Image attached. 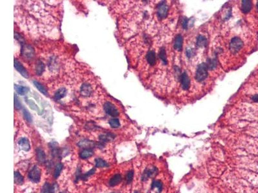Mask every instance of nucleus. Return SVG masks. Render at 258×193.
<instances>
[{"instance_id":"ea45409f","label":"nucleus","mask_w":258,"mask_h":193,"mask_svg":"<svg viewBox=\"0 0 258 193\" xmlns=\"http://www.w3.org/2000/svg\"><path fill=\"white\" fill-rule=\"evenodd\" d=\"M252 99L255 102H258V95H255L254 96H252Z\"/></svg>"},{"instance_id":"2eb2a0df","label":"nucleus","mask_w":258,"mask_h":193,"mask_svg":"<svg viewBox=\"0 0 258 193\" xmlns=\"http://www.w3.org/2000/svg\"><path fill=\"white\" fill-rule=\"evenodd\" d=\"M146 59L149 64L151 66H154L156 62V53L154 51H149L146 55Z\"/></svg>"},{"instance_id":"72a5a7b5","label":"nucleus","mask_w":258,"mask_h":193,"mask_svg":"<svg viewBox=\"0 0 258 193\" xmlns=\"http://www.w3.org/2000/svg\"><path fill=\"white\" fill-rule=\"evenodd\" d=\"M134 178V172L132 171H130L128 172V173L126 175V181L127 184H130Z\"/></svg>"},{"instance_id":"f704fd0d","label":"nucleus","mask_w":258,"mask_h":193,"mask_svg":"<svg viewBox=\"0 0 258 193\" xmlns=\"http://www.w3.org/2000/svg\"><path fill=\"white\" fill-rule=\"evenodd\" d=\"M27 103H28V104H29L31 109H34V110H36V111H38V113H40V109L38 106H36V104H35V102L34 101H33L32 100H29L27 101Z\"/></svg>"},{"instance_id":"9b49d317","label":"nucleus","mask_w":258,"mask_h":193,"mask_svg":"<svg viewBox=\"0 0 258 193\" xmlns=\"http://www.w3.org/2000/svg\"><path fill=\"white\" fill-rule=\"evenodd\" d=\"M36 158L40 164H45L46 162V156L44 151L41 148H38L36 151Z\"/></svg>"},{"instance_id":"79ce46f5","label":"nucleus","mask_w":258,"mask_h":193,"mask_svg":"<svg viewBox=\"0 0 258 193\" xmlns=\"http://www.w3.org/2000/svg\"><path fill=\"white\" fill-rule=\"evenodd\" d=\"M134 193H139V192H137V191H136Z\"/></svg>"},{"instance_id":"4be33fe9","label":"nucleus","mask_w":258,"mask_h":193,"mask_svg":"<svg viewBox=\"0 0 258 193\" xmlns=\"http://www.w3.org/2000/svg\"><path fill=\"white\" fill-rule=\"evenodd\" d=\"M95 164H96V168H107V167H108V164H107V161L100 158H96L95 160Z\"/></svg>"},{"instance_id":"6ab92c4d","label":"nucleus","mask_w":258,"mask_h":193,"mask_svg":"<svg viewBox=\"0 0 258 193\" xmlns=\"http://www.w3.org/2000/svg\"><path fill=\"white\" fill-rule=\"evenodd\" d=\"M94 154L93 150L92 149H88L86 148L84 150H83L80 154V156L81 158L82 159H87L88 158H90Z\"/></svg>"},{"instance_id":"c756f323","label":"nucleus","mask_w":258,"mask_h":193,"mask_svg":"<svg viewBox=\"0 0 258 193\" xmlns=\"http://www.w3.org/2000/svg\"><path fill=\"white\" fill-rule=\"evenodd\" d=\"M78 145L80 146V147H83V148H88V149H91V148L92 146L94 145V142H89L87 140H83V141H81L80 143L78 144Z\"/></svg>"},{"instance_id":"9d476101","label":"nucleus","mask_w":258,"mask_h":193,"mask_svg":"<svg viewBox=\"0 0 258 193\" xmlns=\"http://www.w3.org/2000/svg\"><path fill=\"white\" fill-rule=\"evenodd\" d=\"M14 67L16 69L23 77H24L25 78H28L29 77V74L27 71L26 70V69L22 65V64H20V62L19 61H18L17 60H14Z\"/></svg>"},{"instance_id":"5701e85b","label":"nucleus","mask_w":258,"mask_h":193,"mask_svg":"<svg viewBox=\"0 0 258 193\" xmlns=\"http://www.w3.org/2000/svg\"><path fill=\"white\" fill-rule=\"evenodd\" d=\"M14 182L18 185H21L23 183V177L19 172H14Z\"/></svg>"},{"instance_id":"aec40b11","label":"nucleus","mask_w":258,"mask_h":193,"mask_svg":"<svg viewBox=\"0 0 258 193\" xmlns=\"http://www.w3.org/2000/svg\"><path fill=\"white\" fill-rule=\"evenodd\" d=\"M196 45L199 47H205L207 45V39L203 35H200L197 38Z\"/></svg>"},{"instance_id":"0eeeda50","label":"nucleus","mask_w":258,"mask_h":193,"mask_svg":"<svg viewBox=\"0 0 258 193\" xmlns=\"http://www.w3.org/2000/svg\"><path fill=\"white\" fill-rule=\"evenodd\" d=\"M80 92L83 96L88 97L91 95L92 92V87L90 84H88L87 82L83 83L80 88Z\"/></svg>"},{"instance_id":"393cba45","label":"nucleus","mask_w":258,"mask_h":193,"mask_svg":"<svg viewBox=\"0 0 258 193\" xmlns=\"http://www.w3.org/2000/svg\"><path fill=\"white\" fill-rule=\"evenodd\" d=\"M159 57L162 61L163 64L164 65H166L167 64V56H166V50L164 48H162L160 50Z\"/></svg>"},{"instance_id":"ddd939ff","label":"nucleus","mask_w":258,"mask_h":193,"mask_svg":"<svg viewBox=\"0 0 258 193\" xmlns=\"http://www.w3.org/2000/svg\"><path fill=\"white\" fill-rule=\"evenodd\" d=\"M156 171H157V169L156 168L145 169L144 173H143V175H142V178H141L142 180L143 181L147 180L154 174L156 173Z\"/></svg>"},{"instance_id":"423d86ee","label":"nucleus","mask_w":258,"mask_h":193,"mask_svg":"<svg viewBox=\"0 0 258 193\" xmlns=\"http://www.w3.org/2000/svg\"><path fill=\"white\" fill-rule=\"evenodd\" d=\"M180 82L181 87L184 90H188L191 85V81L186 72H184L180 76Z\"/></svg>"},{"instance_id":"6e6552de","label":"nucleus","mask_w":258,"mask_h":193,"mask_svg":"<svg viewBox=\"0 0 258 193\" xmlns=\"http://www.w3.org/2000/svg\"><path fill=\"white\" fill-rule=\"evenodd\" d=\"M18 145L20 149L25 151H28L30 149V145L29 140L27 138H21L18 141Z\"/></svg>"},{"instance_id":"58836bf2","label":"nucleus","mask_w":258,"mask_h":193,"mask_svg":"<svg viewBox=\"0 0 258 193\" xmlns=\"http://www.w3.org/2000/svg\"><path fill=\"white\" fill-rule=\"evenodd\" d=\"M182 26L185 29H187V26H188V19L185 18L183 19V22L182 23Z\"/></svg>"},{"instance_id":"a211bd4d","label":"nucleus","mask_w":258,"mask_h":193,"mask_svg":"<svg viewBox=\"0 0 258 193\" xmlns=\"http://www.w3.org/2000/svg\"><path fill=\"white\" fill-rule=\"evenodd\" d=\"M115 135L112 133H107L100 135L99 140L101 142H107L112 141V140L114 138Z\"/></svg>"},{"instance_id":"20e7f679","label":"nucleus","mask_w":258,"mask_h":193,"mask_svg":"<svg viewBox=\"0 0 258 193\" xmlns=\"http://www.w3.org/2000/svg\"><path fill=\"white\" fill-rule=\"evenodd\" d=\"M29 179L34 182V183H38L40 181L41 178V171L38 168V166L34 165L33 168L30 169L29 173Z\"/></svg>"},{"instance_id":"f257e3e1","label":"nucleus","mask_w":258,"mask_h":193,"mask_svg":"<svg viewBox=\"0 0 258 193\" xmlns=\"http://www.w3.org/2000/svg\"><path fill=\"white\" fill-rule=\"evenodd\" d=\"M208 66L206 62H203L197 67L196 72V79L198 82H201L208 77Z\"/></svg>"},{"instance_id":"7c9ffc66","label":"nucleus","mask_w":258,"mask_h":193,"mask_svg":"<svg viewBox=\"0 0 258 193\" xmlns=\"http://www.w3.org/2000/svg\"><path fill=\"white\" fill-rule=\"evenodd\" d=\"M162 187H163L162 183H161V181H160V180H154L152 184V189L156 188L157 190H158L159 192L161 191Z\"/></svg>"},{"instance_id":"1a4fd4ad","label":"nucleus","mask_w":258,"mask_h":193,"mask_svg":"<svg viewBox=\"0 0 258 193\" xmlns=\"http://www.w3.org/2000/svg\"><path fill=\"white\" fill-rule=\"evenodd\" d=\"M56 189V184L50 185L48 182H45V184L42 187L41 193H55Z\"/></svg>"},{"instance_id":"f8f14e48","label":"nucleus","mask_w":258,"mask_h":193,"mask_svg":"<svg viewBox=\"0 0 258 193\" xmlns=\"http://www.w3.org/2000/svg\"><path fill=\"white\" fill-rule=\"evenodd\" d=\"M252 8V3L251 1L249 0H244L242 1L241 4V10L242 12L245 14L249 13Z\"/></svg>"},{"instance_id":"bb28decb","label":"nucleus","mask_w":258,"mask_h":193,"mask_svg":"<svg viewBox=\"0 0 258 193\" xmlns=\"http://www.w3.org/2000/svg\"><path fill=\"white\" fill-rule=\"evenodd\" d=\"M44 70H45V65L43 62H42L41 61H38V62H37V65L36 68V74L40 75L42 74V73L43 72Z\"/></svg>"},{"instance_id":"4c0bfd02","label":"nucleus","mask_w":258,"mask_h":193,"mask_svg":"<svg viewBox=\"0 0 258 193\" xmlns=\"http://www.w3.org/2000/svg\"><path fill=\"white\" fill-rule=\"evenodd\" d=\"M14 105H15V108L16 109H20L21 107H22V106H21V103L19 102L18 98L15 96L14 97Z\"/></svg>"},{"instance_id":"f03ea898","label":"nucleus","mask_w":258,"mask_h":193,"mask_svg":"<svg viewBox=\"0 0 258 193\" xmlns=\"http://www.w3.org/2000/svg\"><path fill=\"white\" fill-rule=\"evenodd\" d=\"M168 7L165 2H161L157 7V16L160 19L166 18L168 12Z\"/></svg>"},{"instance_id":"2f4dec72","label":"nucleus","mask_w":258,"mask_h":193,"mask_svg":"<svg viewBox=\"0 0 258 193\" xmlns=\"http://www.w3.org/2000/svg\"><path fill=\"white\" fill-rule=\"evenodd\" d=\"M109 124L110 126L114 128H118L120 126V122L118 118H112L110 120Z\"/></svg>"},{"instance_id":"c85d7f7f","label":"nucleus","mask_w":258,"mask_h":193,"mask_svg":"<svg viewBox=\"0 0 258 193\" xmlns=\"http://www.w3.org/2000/svg\"><path fill=\"white\" fill-rule=\"evenodd\" d=\"M63 168H64V165H63L61 163H59L57 164L54 170V176L55 178H57V177L60 176L61 172L63 169Z\"/></svg>"},{"instance_id":"473e14b6","label":"nucleus","mask_w":258,"mask_h":193,"mask_svg":"<svg viewBox=\"0 0 258 193\" xmlns=\"http://www.w3.org/2000/svg\"><path fill=\"white\" fill-rule=\"evenodd\" d=\"M95 171H96L95 169H92L91 170H90L88 172H87V173L84 174L83 175L81 176V178H80L82 179V180H87L89 176H92V175L94 174V173H95Z\"/></svg>"},{"instance_id":"e433bc0d","label":"nucleus","mask_w":258,"mask_h":193,"mask_svg":"<svg viewBox=\"0 0 258 193\" xmlns=\"http://www.w3.org/2000/svg\"><path fill=\"white\" fill-rule=\"evenodd\" d=\"M195 54H196V52H195L194 50L191 49V48L187 49L186 54H187V56L188 57V58H191V57H193L195 55Z\"/></svg>"},{"instance_id":"cd10ccee","label":"nucleus","mask_w":258,"mask_h":193,"mask_svg":"<svg viewBox=\"0 0 258 193\" xmlns=\"http://www.w3.org/2000/svg\"><path fill=\"white\" fill-rule=\"evenodd\" d=\"M206 64L208 66V69L213 70L214 68H215L217 66V61L215 59H207Z\"/></svg>"},{"instance_id":"39448f33","label":"nucleus","mask_w":258,"mask_h":193,"mask_svg":"<svg viewBox=\"0 0 258 193\" xmlns=\"http://www.w3.org/2000/svg\"><path fill=\"white\" fill-rule=\"evenodd\" d=\"M104 110L108 115L115 117L118 116L119 111L112 103L107 102L104 105Z\"/></svg>"},{"instance_id":"4468645a","label":"nucleus","mask_w":258,"mask_h":193,"mask_svg":"<svg viewBox=\"0 0 258 193\" xmlns=\"http://www.w3.org/2000/svg\"><path fill=\"white\" fill-rule=\"evenodd\" d=\"M122 181V177L120 174L114 175L109 180V185L112 187L116 186L119 184Z\"/></svg>"},{"instance_id":"dca6fc26","label":"nucleus","mask_w":258,"mask_h":193,"mask_svg":"<svg viewBox=\"0 0 258 193\" xmlns=\"http://www.w3.org/2000/svg\"><path fill=\"white\" fill-rule=\"evenodd\" d=\"M67 93V90L65 88H61L55 93L54 99L56 101L61 100V98H64Z\"/></svg>"},{"instance_id":"7ed1b4c3","label":"nucleus","mask_w":258,"mask_h":193,"mask_svg":"<svg viewBox=\"0 0 258 193\" xmlns=\"http://www.w3.org/2000/svg\"><path fill=\"white\" fill-rule=\"evenodd\" d=\"M243 46V41L241 39L238 38H234L232 39L230 43V49L232 53H237L238 52Z\"/></svg>"},{"instance_id":"412c9836","label":"nucleus","mask_w":258,"mask_h":193,"mask_svg":"<svg viewBox=\"0 0 258 193\" xmlns=\"http://www.w3.org/2000/svg\"><path fill=\"white\" fill-rule=\"evenodd\" d=\"M14 88H15V91H16V92L18 93V94H19L21 95H25L26 93H27L29 91L28 88L25 87V86H23L15 85Z\"/></svg>"},{"instance_id":"f3484780","label":"nucleus","mask_w":258,"mask_h":193,"mask_svg":"<svg viewBox=\"0 0 258 193\" xmlns=\"http://www.w3.org/2000/svg\"><path fill=\"white\" fill-rule=\"evenodd\" d=\"M183 46V37L180 34H178L175 39L174 44V47L177 51H181L182 49Z\"/></svg>"},{"instance_id":"a19ab883","label":"nucleus","mask_w":258,"mask_h":193,"mask_svg":"<svg viewBox=\"0 0 258 193\" xmlns=\"http://www.w3.org/2000/svg\"><path fill=\"white\" fill-rule=\"evenodd\" d=\"M256 6H257V9H258V2H257V5H256Z\"/></svg>"},{"instance_id":"b1692460","label":"nucleus","mask_w":258,"mask_h":193,"mask_svg":"<svg viewBox=\"0 0 258 193\" xmlns=\"http://www.w3.org/2000/svg\"><path fill=\"white\" fill-rule=\"evenodd\" d=\"M23 55L27 57H32L34 55L33 49L30 46H26L25 48H23Z\"/></svg>"},{"instance_id":"a878e982","label":"nucleus","mask_w":258,"mask_h":193,"mask_svg":"<svg viewBox=\"0 0 258 193\" xmlns=\"http://www.w3.org/2000/svg\"><path fill=\"white\" fill-rule=\"evenodd\" d=\"M33 83H34V86H35V87L37 88V89H38L41 93H43V94H44V95H47V91H46V90L45 89V88L41 84H40V82H38V81H33Z\"/></svg>"},{"instance_id":"c9c22d12","label":"nucleus","mask_w":258,"mask_h":193,"mask_svg":"<svg viewBox=\"0 0 258 193\" xmlns=\"http://www.w3.org/2000/svg\"><path fill=\"white\" fill-rule=\"evenodd\" d=\"M23 115H24L25 119L27 120L28 122H32V117H31L30 113L27 110V109H23Z\"/></svg>"},{"instance_id":"37998d69","label":"nucleus","mask_w":258,"mask_h":193,"mask_svg":"<svg viewBox=\"0 0 258 193\" xmlns=\"http://www.w3.org/2000/svg\"><path fill=\"white\" fill-rule=\"evenodd\" d=\"M61 193H64V192H61Z\"/></svg>"},{"instance_id":"c03bdc74","label":"nucleus","mask_w":258,"mask_h":193,"mask_svg":"<svg viewBox=\"0 0 258 193\" xmlns=\"http://www.w3.org/2000/svg\"><path fill=\"white\" fill-rule=\"evenodd\" d=\"M112 193H114V192H112Z\"/></svg>"}]
</instances>
